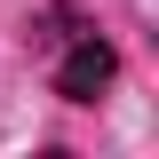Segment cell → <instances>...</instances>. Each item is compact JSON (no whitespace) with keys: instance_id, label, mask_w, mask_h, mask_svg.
<instances>
[{"instance_id":"obj_1","label":"cell","mask_w":159,"mask_h":159,"mask_svg":"<svg viewBox=\"0 0 159 159\" xmlns=\"http://www.w3.org/2000/svg\"><path fill=\"white\" fill-rule=\"evenodd\" d=\"M72 48H64V64H56V96L64 103H96L103 88H111V72H119V56H111V40L103 32H64Z\"/></svg>"}]
</instances>
